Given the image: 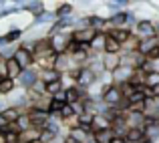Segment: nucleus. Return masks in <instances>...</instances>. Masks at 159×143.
Masks as SVG:
<instances>
[{
	"instance_id": "f257e3e1",
	"label": "nucleus",
	"mask_w": 159,
	"mask_h": 143,
	"mask_svg": "<svg viewBox=\"0 0 159 143\" xmlns=\"http://www.w3.org/2000/svg\"><path fill=\"white\" fill-rule=\"evenodd\" d=\"M133 35L139 36L141 40L155 39V36H159V28H157V24L153 22V20L143 18V20H137V24L133 26Z\"/></svg>"
},
{
	"instance_id": "f03ea898",
	"label": "nucleus",
	"mask_w": 159,
	"mask_h": 143,
	"mask_svg": "<svg viewBox=\"0 0 159 143\" xmlns=\"http://www.w3.org/2000/svg\"><path fill=\"white\" fill-rule=\"evenodd\" d=\"M51 47L57 54H69L70 47H73V39L70 32H58V35L51 36Z\"/></svg>"
},
{
	"instance_id": "7ed1b4c3",
	"label": "nucleus",
	"mask_w": 159,
	"mask_h": 143,
	"mask_svg": "<svg viewBox=\"0 0 159 143\" xmlns=\"http://www.w3.org/2000/svg\"><path fill=\"white\" fill-rule=\"evenodd\" d=\"M123 99H125L123 91H121V87L115 85V83H113V85L105 91V95L101 97L103 105H107V107H119V105L123 103Z\"/></svg>"
},
{
	"instance_id": "20e7f679",
	"label": "nucleus",
	"mask_w": 159,
	"mask_h": 143,
	"mask_svg": "<svg viewBox=\"0 0 159 143\" xmlns=\"http://www.w3.org/2000/svg\"><path fill=\"white\" fill-rule=\"evenodd\" d=\"M97 81H99V77L89 69V67H81L79 79H77V87H81V89H91Z\"/></svg>"
},
{
	"instance_id": "39448f33",
	"label": "nucleus",
	"mask_w": 159,
	"mask_h": 143,
	"mask_svg": "<svg viewBox=\"0 0 159 143\" xmlns=\"http://www.w3.org/2000/svg\"><path fill=\"white\" fill-rule=\"evenodd\" d=\"M14 58L18 61V65L22 67L24 71H26V69H32V65H34V54H32V50L26 48V47H22V44L16 48Z\"/></svg>"
},
{
	"instance_id": "423d86ee",
	"label": "nucleus",
	"mask_w": 159,
	"mask_h": 143,
	"mask_svg": "<svg viewBox=\"0 0 159 143\" xmlns=\"http://www.w3.org/2000/svg\"><path fill=\"white\" fill-rule=\"evenodd\" d=\"M20 85L24 87V89H30V87H34L36 83L40 81V75H39V71H34V69H26V71H22V75H20Z\"/></svg>"
},
{
	"instance_id": "0eeeda50",
	"label": "nucleus",
	"mask_w": 159,
	"mask_h": 143,
	"mask_svg": "<svg viewBox=\"0 0 159 143\" xmlns=\"http://www.w3.org/2000/svg\"><path fill=\"white\" fill-rule=\"evenodd\" d=\"M103 67L107 75H113L121 67V54H103Z\"/></svg>"
},
{
	"instance_id": "6e6552de",
	"label": "nucleus",
	"mask_w": 159,
	"mask_h": 143,
	"mask_svg": "<svg viewBox=\"0 0 159 143\" xmlns=\"http://www.w3.org/2000/svg\"><path fill=\"white\" fill-rule=\"evenodd\" d=\"M107 35H109V36H113L117 43L125 44V43H127V40L133 36V28H129V26H125V28H111Z\"/></svg>"
},
{
	"instance_id": "1a4fd4ad",
	"label": "nucleus",
	"mask_w": 159,
	"mask_h": 143,
	"mask_svg": "<svg viewBox=\"0 0 159 143\" xmlns=\"http://www.w3.org/2000/svg\"><path fill=\"white\" fill-rule=\"evenodd\" d=\"M22 71H24V69L18 65V61H16L14 57L6 61V79H12V81H16V79H20Z\"/></svg>"
},
{
	"instance_id": "9d476101",
	"label": "nucleus",
	"mask_w": 159,
	"mask_h": 143,
	"mask_svg": "<svg viewBox=\"0 0 159 143\" xmlns=\"http://www.w3.org/2000/svg\"><path fill=\"white\" fill-rule=\"evenodd\" d=\"M113 127V121L109 119L107 115H103V113H97L93 119V133L95 131H103V129H111Z\"/></svg>"
},
{
	"instance_id": "9b49d317",
	"label": "nucleus",
	"mask_w": 159,
	"mask_h": 143,
	"mask_svg": "<svg viewBox=\"0 0 159 143\" xmlns=\"http://www.w3.org/2000/svg\"><path fill=\"white\" fill-rule=\"evenodd\" d=\"M125 139H127V143H145L147 137H145V131L141 127H131L125 135Z\"/></svg>"
},
{
	"instance_id": "f8f14e48",
	"label": "nucleus",
	"mask_w": 159,
	"mask_h": 143,
	"mask_svg": "<svg viewBox=\"0 0 159 143\" xmlns=\"http://www.w3.org/2000/svg\"><path fill=\"white\" fill-rule=\"evenodd\" d=\"M115 139V131L113 129H103V131L93 133V143H111Z\"/></svg>"
},
{
	"instance_id": "ddd939ff",
	"label": "nucleus",
	"mask_w": 159,
	"mask_h": 143,
	"mask_svg": "<svg viewBox=\"0 0 159 143\" xmlns=\"http://www.w3.org/2000/svg\"><path fill=\"white\" fill-rule=\"evenodd\" d=\"M0 113L4 115V119H6V121H8L10 125H14L16 121H18L20 117H22V113H20V109H16V107H6V109H2Z\"/></svg>"
},
{
	"instance_id": "4468645a",
	"label": "nucleus",
	"mask_w": 159,
	"mask_h": 143,
	"mask_svg": "<svg viewBox=\"0 0 159 143\" xmlns=\"http://www.w3.org/2000/svg\"><path fill=\"white\" fill-rule=\"evenodd\" d=\"M157 44H159V36H155V39H145V40H141V44H139V53L143 54V57H147Z\"/></svg>"
},
{
	"instance_id": "2eb2a0df",
	"label": "nucleus",
	"mask_w": 159,
	"mask_h": 143,
	"mask_svg": "<svg viewBox=\"0 0 159 143\" xmlns=\"http://www.w3.org/2000/svg\"><path fill=\"white\" fill-rule=\"evenodd\" d=\"M145 87H149V89L153 91H159V71L155 69L153 73L145 75Z\"/></svg>"
},
{
	"instance_id": "dca6fc26",
	"label": "nucleus",
	"mask_w": 159,
	"mask_h": 143,
	"mask_svg": "<svg viewBox=\"0 0 159 143\" xmlns=\"http://www.w3.org/2000/svg\"><path fill=\"white\" fill-rule=\"evenodd\" d=\"M14 87H16V81L12 79H0V95H12L14 93Z\"/></svg>"
},
{
	"instance_id": "f3484780",
	"label": "nucleus",
	"mask_w": 159,
	"mask_h": 143,
	"mask_svg": "<svg viewBox=\"0 0 159 143\" xmlns=\"http://www.w3.org/2000/svg\"><path fill=\"white\" fill-rule=\"evenodd\" d=\"M40 81H43L44 85H48V83H57V81H62V75L58 73V71H44V73L40 75Z\"/></svg>"
},
{
	"instance_id": "a211bd4d",
	"label": "nucleus",
	"mask_w": 159,
	"mask_h": 143,
	"mask_svg": "<svg viewBox=\"0 0 159 143\" xmlns=\"http://www.w3.org/2000/svg\"><path fill=\"white\" fill-rule=\"evenodd\" d=\"M70 14H73V4H61V6L54 10L57 20H61V18H70Z\"/></svg>"
},
{
	"instance_id": "6ab92c4d",
	"label": "nucleus",
	"mask_w": 159,
	"mask_h": 143,
	"mask_svg": "<svg viewBox=\"0 0 159 143\" xmlns=\"http://www.w3.org/2000/svg\"><path fill=\"white\" fill-rule=\"evenodd\" d=\"M2 139H4V143H22L20 141V131H16L12 127L2 133Z\"/></svg>"
},
{
	"instance_id": "aec40b11",
	"label": "nucleus",
	"mask_w": 159,
	"mask_h": 143,
	"mask_svg": "<svg viewBox=\"0 0 159 143\" xmlns=\"http://www.w3.org/2000/svg\"><path fill=\"white\" fill-rule=\"evenodd\" d=\"M66 87H62V81H57V83H48L47 85V95L48 97H54V95H58L61 91H65Z\"/></svg>"
},
{
	"instance_id": "412c9836",
	"label": "nucleus",
	"mask_w": 159,
	"mask_h": 143,
	"mask_svg": "<svg viewBox=\"0 0 159 143\" xmlns=\"http://www.w3.org/2000/svg\"><path fill=\"white\" fill-rule=\"evenodd\" d=\"M20 35H22V32H20L18 30V28H16V30H10V32H8V35H6V40H8V43H14V40H18L20 39Z\"/></svg>"
},
{
	"instance_id": "4be33fe9",
	"label": "nucleus",
	"mask_w": 159,
	"mask_h": 143,
	"mask_svg": "<svg viewBox=\"0 0 159 143\" xmlns=\"http://www.w3.org/2000/svg\"><path fill=\"white\" fill-rule=\"evenodd\" d=\"M6 61L8 58H4L0 54V79H6Z\"/></svg>"
},
{
	"instance_id": "5701e85b",
	"label": "nucleus",
	"mask_w": 159,
	"mask_h": 143,
	"mask_svg": "<svg viewBox=\"0 0 159 143\" xmlns=\"http://www.w3.org/2000/svg\"><path fill=\"white\" fill-rule=\"evenodd\" d=\"M10 129V123H8L6 119H4V115L0 113V133H4V131H8Z\"/></svg>"
}]
</instances>
